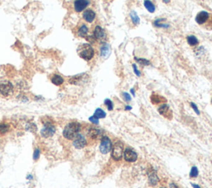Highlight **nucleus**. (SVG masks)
Returning a JSON list of instances; mask_svg holds the SVG:
<instances>
[{
  "mask_svg": "<svg viewBox=\"0 0 212 188\" xmlns=\"http://www.w3.org/2000/svg\"><path fill=\"white\" fill-rule=\"evenodd\" d=\"M81 124L76 121L68 123L65 126L62 135L63 137L68 140H73L79 133H81Z\"/></svg>",
  "mask_w": 212,
  "mask_h": 188,
  "instance_id": "1",
  "label": "nucleus"
},
{
  "mask_svg": "<svg viewBox=\"0 0 212 188\" xmlns=\"http://www.w3.org/2000/svg\"><path fill=\"white\" fill-rule=\"evenodd\" d=\"M79 56L83 60L89 61L91 60L95 56V50L91 44H82L77 49Z\"/></svg>",
  "mask_w": 212,
  "mask_h": 188,
  "instance_id": "2",
  "label": "nucleus"
},
{
  "mask_svg": "<svg viewBox=\"0 0 212 188\" xmlns=\"http://www.w3.org/2000/svg\"><path fill=\"white\" fill-rule=\"evenodd\" d=\"M124 144L121 141H116L114 144H112L111 157L114 161H120L124 155Z\"/></svg>",
  "mask_w": 212,
  "mask_h": 188,
  "instance_id": "3",
  "label": "nucleus"
},
{
  "mask_svg": "<svg viewBox=\"0 0 212 188\" xmlns=\"http://www.w3.org/2000/svg\"><path fill=\"white\" fill-rule=\"evenodd\" d=\"M13 84L10 81H0V94L3 97H8L13 93Z\"/></svg>",
  "mask_w": 212,
  "mask_h": 188,
  "instance_id": "4",
  "label": "nucleus"
},
{
  "mask_svg": "<svg viewBox=\"0 0 212 188\" xmlns=\"http://www.w3.org/2000/svg\"><path fill=\"white\" fill-rule=\"evenodd\" d=\"M112 142L111 140L106 136L101 137L100 144H99V151L102 154H107L111 151Z\"/></svg>",
  "mask_w": 212,
  "mask_h": 188,
  "instance_id": "5",
  "label": "nucleus"
},
{
  "mask_svg": "<svg viewBox=\"0 0 212 188\" xmlns=\"http://www.w3.org/2000/svg\"><path fill=\"white\" fill-rule=\"evenodd\" d=\"M56 126L53 124H50V125H44L43 128L41 130L40 133L42 137L43 138H50L51 136H53L56 133Z\"/></svg>",
  "mask_w": 212,
  "mask_h": 188,
  "instance_id": "6",
  "label": "nucleus"
},
{
  "mask_svg": "<svg viewBox=\"0 0 212 188\" xmlns=\"http://www.w3.org/2000/svg\"><path fill=\"white\" fill-rule=\"evenodd\" d=\"M87 145V139L82 134L79 133L73 140V146L77 149L85 148Z\"/></svg>",
  "mask_w": 212,
  "mask_h": 188,
  "instance_id": "7",
  "label": "nucleus"
},
{
  "mask_svg": "<svg viewBox=\"0 0 212 188\" xmlns=\"http://www.w3.org/2000/svg\"><path fill=\"white\" fill-rule=\"evenodd\" d=\"M124 160L129 163H134L138 159V153L132 148H126L124 151Z\"/></svg>",
  "mask_w": 212,
  "mask_h": 188,
  "instance_id": "8",
  "label": "nucleus"
},
{
  "mask_svg": "<svg viewBox=\"0 0 212 188\" xmlns=\"http://www.w3.org/2000/svg\"><path fill=\"white\" fill-rule=\"evenodd\" d=\"M91 4L90 0H75L74 1V9L76 13H81Z\"/></svg>",
  "mask_w": 212,
  "mask_h": 188,
  "instance_id": "9",
  "label": "nucleus"
},
{
  "mask_svg": "<svg viewBox=\"0 0 212 188\" xmlns=\"http://www.w3.org/2000/svg\"><path fill=\"white\" fill-rule=\"evenodd\" d=\"M86 78H87L86 73H81V74H77V75H75L69 78V83L73 85H80L81 83L85 82Z\"/></svg>",
  "mask_w": 212,
  "mask_h": 188,
  "instance_id": "10",
  "label": "nucleus"
},
{
  "mask_svg": "<svg viewBox=\"0 0 212 188\" xmlns=\"http://www.w3.org/2000/svg\"><path fill=\"white\" fill-rule=\"evenodd\" d=\"M87 136L92 140H95L99 137H102V131L98 128L95 127H90L87 131Z\"/></svg>",
  "mask_w": 212,
  "mask_h": 188,
  "instance_id": "11",
  "label": "nucleus"
},
{
  "mask_svg": "<svg viewBox=\"0 0 212 188\" xmlns=\"http://www.w3.org/2000/svg\"><path fill=\"white\" fill-rule=\"evenodd\" d=\"M148 183L150 186H156L159 182V178L157 172L152 168H150L148 172Z\"/></svg>",
  "mask_w": 212,
  "mask_h": 188,
  "instance_id": "12",
  "label": "nucleus"
},
{
  "mask_svg": "<svg viewBox=\"0 0 212 188\" xmlns=\"http://www.w3.org/2000/svg\"><path fill=\"white\" fill-rule=\"evenodd\" d=\"M93 36L95 37V40H104L106 39V34L104 32V31L100 26L97 25L94 29V33Z\"/></svg>",
  "mask_w": 212,
  "mask_h": 188,
  "instance_id": "13",
  "label": "nucleus"
},
{
  "mask_svg": "<svg viewBox=\"0 0 212 188\" xmlns=\"http://www.w3.org/2000/svg\"><path fill=\"white\" fill-rule=\"evenodd\" d=\"M210 19V13H207L206 11H201L200 12L196 17V22L199 25H203Z\"/></svg>",
  "mask_w": 212,
  "mask_h": 188,
  "instance_id": "14",
  "label": "nucleus"
},
{
  "mask_svg": "<svg viewBox=\"0 0 212 188\" xmlns=\"http://www.w3.org/2000/svg\"><path fill=\"white\" fill-rule=\"evenodd\" d=\"M158 112L160 113V115H163L164 117L167 118V119H172V112L171 109H170L169 106L167 104H162L158 108Z\"/></svg>",
  "mask_w": 212,
  "mask_h": 188,
  "instance_id": "15",
  "label": "nucleus"
},
{
  "mask_svg": "<svg viewBox=\"0 0 212 188\" xmlns=\"http://www.w3.org/2000/svg\"><path fill=\"white\" fill-rule=\"evenodd\" d=\"M82 17H83V19L86 21V22H87V23H93L94 21H95V19L96 14L93 10H91V9H87V10H86L84 12Z\"/></svg>",
  "mask_w": 212,
  "mask_h": 188,
  "instance_id": "16",
  "label": "nucleus"
},
{
  "mask_svg": "<svg viewBox=\"0 0 212 188\" xmlns=\"http://www.w3.org/2000/svg\"><path fill=\"white\" fill-rule=\"evenodd\" d=\"M110 54V46L107 43H103L100 47V56L102 58H108Z\"/></svg>",
  "mask_w": 212,
  "mask_h": 188,
  "instance_id": "17",
  "label": "nucleus"
},
{
  "mask_svg": "<svg viewBox=\"0 0 212 188\" xmlns=\"http://www.w3.org/2000/svg\"><path fill=\"white\" fill-rule=\"evenodd\" d=\"M51 82L56 86H61L64 83V78L59 74H53L51 77Z\"/></svg>",
  "mask_w": 212,
  "mask_h": 188,
  "instance_id": "18",
  "label": "nucleus"
},
{
  "mask_svg": "<svg viewBox=\"0 0 212 188\" xmlns=\"http://www.w3.org/2000/svg\"><path fill=\"white\" fill-rule=\"evenodd\" d=\"M77 34L80 37L82 38H86L88 36L89 34V29L87 27V26L86 24H82V25L80 27V28L78 29V31H77Z\"/></svg>",
  "mask_w": 212,
  "mask_h": 188,
  "instance_id": "19",
  "label": "nucleus"
},
{
  "mask_svg": "<svg viewBox=\"0 0 212 188\" xmlns=\"http://www.w3.org/2000/svg\"><path fill=\"white\" fill-rule=\"evenodd\" d=\"M150 98H151V102L153 104H159V103H162L166 102V99L163 97L157 95V94H152Z\"/></svg>",
  "mask_w": 212,
  "mask_h": 188,
  "instance_id": "20",
  "label": "nucleus"
},
{
  "mask_svg": "<svg viewBox=\"0 0 212 188\" xmlns=\"http://www.w3.org/2000/svg\"><path fill=\"white\" fill-rule=\"evenodd\" d=\"M10 125L8 123H0V135H5L10 131Z\"/></svg>",
  "mask_w": 212,
  "mask_h": 188,
  "instance_id": "21",
  "label": "nucleus"
},
{
  "mask_svg": "<svg viewBox=\"0 0 212 188\" xmlns=\"http://www.w3.org/2000/svg\"><path fill=\"white\" fill-rule=\"evenodd\" d=\"M144 6H145V8L149 13H153L155 12V6L150 0H145L144 1Z\"/></svg>",
  "mask_w": 212,
  "mask_h": 188,
  "instance_id": "22",
  "label": "nucleus"
},
{
  "mask_svg": "<svg viewBox=\"0 0 212 188\" xmlns=\"http://www.w3.org/2000/svg\"><path fill=\"white\" fill-rule=\"evenodd\" d=\"M93 115L95 117L98 118V119H103V118H105L106 113L103 109H101V108H97L95 110V113H94Z\"/></svg>",
  "mask_w": 212,
  "mask_h": 188,
  "instance_id": "23",
  "label": "nucleus"
},
{
  "mask_svg": "<svg viewBox=\"0 0 212 188\" xmlns=\"http://www.w3.org/2000/svg\"><path fill=\"white\" fill-rule=\"evenodd\" d=\"M163 21H165V19H163V18H158V19H157V20L154 21L153 25L155 26V27H162V28L169 27V25L162 23V22H163Z\"/></svg>",
  "mask_w": 212,
  "mask_h": 188,
  "instance_id": "24",
  "label": "nucleus"
},
{
  "mask_svg": "<svg viewBox=\"0 0 212 188\" xmlns=\"http://www.w3.org/2000/svg\"><path fill=\"white\" fill-rule=\"evenodd\" d=\"M130 18H131L132 22H133L134 25H139V23H140V18H139V17L136 13V12L132 11L131 13H130Z\"/></svg>",
  "mask_w": 212,
  "mask_h": 188,
  "instance_id": "25",
  "label": "nucleus"
},
{
  "mask_svg": "<svg viewBox=\"0 0 212 188\" xmlns=\"http://www.w3.org/2000/svg\"><path fill=\"white\" fill-rule=\"evenodd\" d=\"M187 43H188L190 45H192V46H195V45H198V43H199L198 39H197L196 36H187Z\"/></svg>",
  "mask_w": 212,
  "mask_h": 188,
  "instance_id": "26",
  "label": "nucleus"
},
{
  "mask_svg": "<svg viewBox=\"0 0 212 188\" xmlns=\"http://www.w3.org/2000/svg\"><path fill=\"white\" fill-rule=\"evenodd\" d=\"M190 178H196L198 177L199 175V171H198V168L196 167V166H193L192 168H191V172H190Z\"/></svg>",
  "mask_w": 212,
  "mask_h": 188,
  "instance_id": "27",
  "label": "nucleus"
},
{
  "mask_svg": "<svg viewBox=\"0 0 212 188\" xmlns=\"http://www.w3.org/2000/svg\"><path fill=\"white\" fill-rule=\"evenodd\" d=\"M26 130L31 131V132H36L38 131V127L35 123H28L26 125Z\"/></svg>",
  "mask_w": 212,
  "mask_h": 188,
  "instance_id": "28",
  "label": "nucleus"
},
{
  "mask_svg": "<svg viewBox=\"0 0 212 188\" xmlns=\"http://www.w3.org/2000/svg\"><path fill=\"white\" fill-rule=\"evenodd\" d=\"M134 60H136L138 63H139L140 65H150V61H148V60H146V59L135 57L134 58Z\"/></svg>",
  "mask_w": 212,
  "mask_h": 188,
  "instance_id": "29",
  "label": "nucleus"
},
{
  "mask_svg": "<svg viewBox=\"0 0 212 188\" xmlns=\"http://www.w3.org/2000/svg\"><path fill=\"white\" fill-rule=\"evenodd\" d=\"M104 105L107 107L109 111H112L114 109V103L110 99H105L104 100Z\"/></svg>",
  "mask_w": 212,
  "mask_h": 188,
  "instance_id": "30",
  "label": "nucleus"
},
{
  "mask_svg": "<svg viewBox=\"0 0 212 188\" xmlns=\"http://www.w3.org/2000/svg\"><path fill=\"white\" fill-rule=\"evenodd\" d=\"M40 154H41V150L38 148H36L34 152H33V160L38 161V159H39V158H40Z\"/></svg>",
  "mask_w": 212,
  "mask_h": 188,
  "instance_id": "31",
  "label": "nucleus"
},
{
  "mask_svg": "<svg viewBox=\"0 0 212 188\" xmlns=\"http://www.w3.org/2000/svg\"><path fill=\"white\" fill-rule=\"evenodd\" d=\"M122 96H123V98H124V99L126 101V102H130V101H131V96H130L129 93H123Z\"/></svg>",
  "mask_w": 212,
  "mask_h": 188,
  "instance_id": "32",
  "label": "nucleus"
},
{
  "mask_svg": "<svg viewBox=\"0 0 212 188\" xmlns=\"http://www.w3.org/2000/svg\"><path fill=\"white\" fill-rule=\"evenodd\" d=\"M191 107H192V109L194 110V111L196 113H197V115H200L201 114V112H200V111H199V109H198V107H197V106L195 104V103H193V102H191Z\"/></svg>",
  "mask_w": 212,
  "mask_h": 188,
  "instance_id": "33",
  "label": "nucleus"
},
{
  "mask_svg": "<svg viewBox=\"0 0 212 188\" xmlns=\"http://www.w3.org/2000/svg\"><path fill=\"white\" fill-rule=\"evenodd\" d=\"M89 120H90L91 123H93V124H95V125H98L99 124V119L98 118L95 117L94 115H92V116H91V117L89 118Z\"/></svg>",
  "mask_w": 212,
  "mask_h": 188,
  "instance_id": "34",
  "label": "nucleus"
},
{
  "mask_svg": "<svg viewBox=\"0 0 212 188\" xmlns=\"http://www.w3.org/2000/svg\"><path fill=\"white\" fill-rule=\"evenodd\" d=\"M133 69H134V73L136 74L137 76H141V73H140V71L138 69V68H137V66H136V65L135 64H134L133 65Z\"/></svg>",
  "mask_w": 212,
  "mask_h": 188,
  "instance_id": "35",
  "label": "nucleus"
},
{
  "mask_svg": "<svg viewBox=\"0 0 212 188\" xmlns=\"http://www.w3.org/2000/svg\"><path fill=\"white\" fill-rule=\"evenodd\" d=\"M35 100L36 101H40V100H44V98L40 97V96H36L35 97Z\"/></svg>",
  "mask_w": 212,
  "mask_h": 188,
  "instance_id": "36",
  "label": "nucleus"
},
{
  "mask_svg": "<svg viewBox=\"0 0 212 188\" xmlns=\"http://www.w3.org/2000/svg\"><path fill=\"white\" fill-rule=\"evenodd\" d=\"M170 188H178V186L175 183H170Z\"/></svg>",
  "mask_w": 212,
  "mask_h": 188,
  "instance_id": "37",
  "label": "nucleus"
},
{
  "mask_svg": "<svg viewBox=\"0 0 212 188\" xmlns=\"http://www.w3.org/2000/svg\"><path fill=\"white\" fill-rule=\"evenodd\" d=\"M192 186H193L194 188H201V186H200L199 185H197V184H194V183H192Z\"/></svg>",
  "mask_w": 212,
  "mask_h": 188,
  "instance_id": "38",
  "label": "nucleus"
},
{
  "mask_svg": "<svg viewBox=\"0 0 212 188\" xmlns=\"http://www.w3.org/2000/svg\"><path fill=\"white\" fill-rule=\"evenodd\" d=\"M27 179H28V180H33V176L31 175V174H30V175H28V177H27Z\"/></svg>",
  "mask_w": 212,
  "mask_h": 188,
  "instance_id": "39",
  "label": "nucleus"
},
{
  "mask_svg": "<svg viewBox=\"0 0 212 188\" xmlns=\"http://www.w3.org/2000/svg\"><path fill=\"white\" fill-rule=\"evenodd\" d=\"M125 110L126 111L132 110V107H130V106H126V107H125Z\"/></svg>",
  "mask_w": 212,
  "mask_h": 188,
  "instance_id": "40",
  "label": "nucleus"
},
{
  "mask_svg": "<svg viewBox=\"0 0 212 188\" xmlns=\"http://www.w3.org/2000/svg\"><path fill=\"white\" fill-rule=\"evenodd\" d=\"M130 92H131L132 95H133V96H135V91H134V88H131V90H130Z\"/></svg>",
  "mask_w": 212,
  "mask_h": 188,
  "instance_id": "41",
  "label": "nucleus"
},
{
  "mask_svg": "<svg viewBox=\"0 0 212 188\" xmlns=\"http://www.w3.org/2000/svg\"><path fill=\"white\" fill-rule=\"evenodd\" d=\"M165 3H168L170 2V0H162Z\"/></svg>",
  "mask_w": 212,
  "mask_h": 188,
  "instance_id": "42",
  "label": "nucleus"
},
{
  "mask_svg": "<svg viewBox=\"0 0 212 188\" xmlns=\"http://www.w3.org/2000/svg\"><path fill=\"white\" fill-rule=\"evenodd\" d=\"M161 188H166V187H164V186H162V187H161Z\"/></svg>",
  "mask_w": 212,
  "mask_h": 188,
  "instance_id": "43",
  "label": "nucleus"
},
{
  "mask_svg": "<svg viewBox=\"0 0 212 188\" xmlns=\"http://www.w3.org/2000/svg\"><path fill=\"white\" fill-rule=\"evenodd\" d=\"M211 103H212V100H211Z\"/></svg>",
  "mask_w": 212,
  "mask_h": 188,
  "instance_id": "44",
  "label": "nucleus"
}]
</instances>
